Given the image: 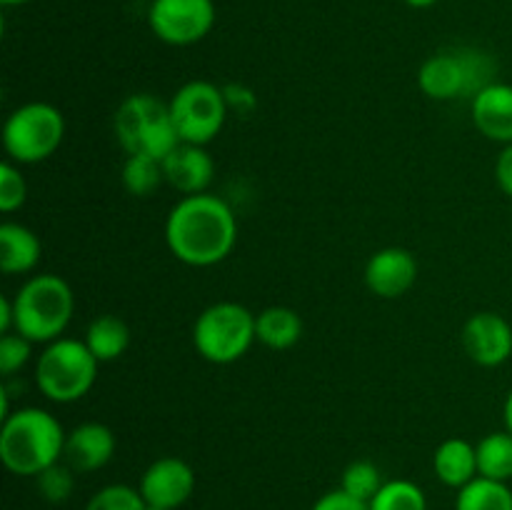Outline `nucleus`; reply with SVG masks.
<instances>
[{"label": "nucleus", "instance_id": "e433bc0d", "mask_svg": "<svg viewBox=\"0 0 512 510\" xmlns=\"http://www.w3.org/2000/svg\"><path fill=\"white\" fill-rule=\"evenodd\" d=\"M145 510H170V508H158V505H148Z\"/></svg>", "mask_w": 512, "mask_h": 510}, {"label": "nucleus", "instance_id": "0eeeda50", "mask_svg": "<svg viewBox=\"0 0 512 510\" xmlns=\"http://www.w3.org/2000/svg\"><path fill=\"white\" fill-rule=\"evenodd\" d=\"M65 138V118L50 103H25L5 118L3 148L10 163L35 165L48 160Z\"/></svg>", "mask_w": 512, "mask_h": 510}, {"label": "nucleus", "instance_id": "6ab92c4d", "mask_svg": "<svg viewBox=\"0 0 512 510\" xmlns=\"http://www.w3.org/2000/svg\"><path fill=\"white\" fill-rule=\"evenodd\" d=\"M303 335V320L293 308L273 305L255 315V338L270 350H288Z\"/></svg>", "mask_w": 512, "mask_h": 510}, {"label": "nucleus", "instance_id": "c756f323", "mask_svg": "<svg viewBox=\"0 0 512 510\" xmlns=\"http://www.w3.org/2000/svg\"><path fill=\"white\" fill-rule=\"evenodd\" d=\"M310 510H370V505L365 503V500H358L350 493H345L343 488H338L320 495Z\"/></svg>", "mask_w": 512, "mask_h": 510}, {"label": "nucleus", "instance_id": "20e7f679", "mask_svg": "<svg viewBox=\"0 0 512 510\" xmlns=\"http://www.w3.org/2000/svg\"><path fill=\"white\" fill-rule=\"evenodd\" d=\"M113 133L128 155H150L165 160L180 145L168 103L150 93H135L120 103L113 115Z\"/></svg>", "mask_w": 512, "mask_h": 510}, {"label": "nucleus", "instance_id": "39448f33", "mask_svg": "<svg viewBox=\"0 0 512 510\" xmlns=\"http://www.w3.org/2000/svg\"><path fill=\"white\" fill-rule=\"evenodd\" d=\"M98 365L85 340L58 338L38 355L35 383L45 398L68 405L90 393L98 378Z\"/></svg>", "mask_w": 512, "mask_h": 510}, {"label": "nucleus", "instance_id": "c9c22d12", "mask_svg": "<svg viewBox=\"0 0 512 510\" xmlns=\"http://www.w3.org/2000/svg\"><path fill=\"white\" fill-rule=\"evenodd\" d=\"M3 5H23V3H30V0H0Z\"/></svg>", "mask_w": 512, "mask_h": 510}, {"label": "nucleus", "instance_id": "412c9836", "mask_svg": "<svg viewBox=\"0 0 512 510\" xmlns=\"http://www.w3.org/2000/svg\"><path fill=\"white\" fill-rule=\"evenodd\" d=\"M475 453H478V475L500 483L512 480V433L508 430L485 435L475 445Z\"/></svg>", "mask_w": 512, "mask_h": 510}, {"label": "nucleus", "instance_id": "9d476101", "mask_svg": "<svg viewBox=\"0 0 512 510\" xmlns=\"http://www.w3.org/2000/svg\"><path fill=\"white\" fill-rule=\"evenodd\" d=\"M148 25L158 40L168 45H193L215 25L213 0H153Z\"/></svg>", "mask_w": 512, "mask_h": 510}, {"label": "nucleus", "instance_id": "2eb2a0df", "mask_svg": "<svg viewBox=\"0 0 512 510\" xmlns=\"http://www.w3.org/2000/svg\"><path fill=\"white\" fill-rule=\"evenodd\" d=\"M165 183L183 195L208 193V185L213 183L215 163L205 145L180 143L168 158L163 160Z\"/></svg>", "mask_w": 512, "mask_h": 510}, {"label": "nucleus", "instance_id": "a878e982", "mask_svg": "<svg viewBox=\"0 0 512 510\" xmlns=\"http://www.w3.org/2000/svg\"><path fill=\"white\" fill-rule=\"evenodd\" d=\"M148 503L145 498L140 495L138 488L133 485H123V483H115V485H105L100 488L93 498L88 500L85 510H145Z\"/></svg>", "mask_w": 512, "mask_h": 510}, {"label": "nucleus", "instance_id": "6e6552de", "mask_svg": "<svg viewBox=\"0 0 512 510\" xmlns=\"http://www.w3.org/2000/svg\"><path fill=\"white\" fill-rule=\"evenodd\" d=\"M168 108L180 143L193 145H208L210 140H215L230 113L223 88L208 80H190L180 85Z\"/></svg>", "mask_w": 512, "mask_h": 510}, {"label": "nucleus", "instance_id": "473e14b6", "mask_svg": "<svg viewBox=\"0 0 512 510\" xmlns=\"http://www.w3.org/2000/svg\"><path fill=\"white\" fill-rule=\"evenodd\" d=\"M13 323H15V310H13V300L8 295H0V333H13Z\"/></svg>", "mask_w": 512, "mask_h": 510}, {"label": "nucleus", "instance_id": "c85d7f7f", "mask_svg": "<svg viewBox=\"0 0 512 510\" xmlns=\"http://www.w3.org/2000/svg\"><path fill=\"white\" fill-rule=\"evenodd\" d=\"M33 345L20 333H5L0 338V373L13 375L23 368L33 355Z\"/></svg>", "mask_w": 512, "mask_h": 510}, {"label": "nucleus", "instance_id": "a211bd4d", "mask_svg": "<svg viewBox=\"0 0 512 510\" xmlns=\"http://www.w3.org/2000/svg\"><path fill=\"white\" fill-rule=\"evenodd\" d=\"M40 245L38 235L20 223L0 225V270L5 275H23L30 273L40 263Z\"/></svg>", "mask_w": 512, "mask_h": 510}, {"label": "nucleus", "instance_id": "f03ea898", "mask_svg": "<svg viewBox=\"0 0 512 510\" xmlns=\"http://www.w3.org/2000/svg\"><path fill=\"white\" fill-rule=\"evenodd\" d=\"M65 430L53 413L43 408H20L3 420L0 428V460L15 475L43 473L60 463Z\"/></svg>", "mask_w": 512, "mask_h": 510}, {"label": "nucleus", "instance_id": "4be33fe9", "mask_svg": "<svg viewBox=\"0 0 512 510\" xmlns=\"http://www.w3.org/2000/svg\"><path fill=\"white\" fill-rule=\"evenodd\" d=\"M455 510H512L510 485L478 475L458 490Z\"/></svg>", "mask_w": 512, "mask_h": 510}, {"label": "nucleus", "instance_id": "9b49d317", "mask_svg": "<svg viewBox=\"0 0 512 510\" xmlns=\"http://www.w3.org/2000/svg\"><path fill=\"white\" fill-rule=\"evenodd\" d=\"M138 490L148 505L178 510L193 495L195 470L183 458L165 455V458H158L148 465V470L140 478Z\"/></svg>", "mask_w": 512, "mask_h": 510}, {"label": "nucleus", "instance_id": "7c9ffc66", "mask_svg": "<svg viewBox=\"0 0 512 510\" xmlns=\"http://www.w3.org/2000/svg\"><path fill=\"white\" fill-rule=\"evenodd\" d=\"M223 95H225V103H228V110H240V113H250V110L255 108V103H258L253 90L238 83L225 85Z\"/></svg>", "mask_w": 512, "mask_h": 510}, {"label": "nucleus", "instance_id": "f3484780", "mask_svg": "<svg viewBox=\"0 0 512 510\" xmlns=\"http://www.w3.org/2000/svg\"><path fill=\"white\" fill-rule=\"evenodd\" d=\"M433 470L440 483L448 488H465L478 478V453L475 445L463 438H448L438 445L433 455Z\"/></svg>", "mask_w": 512, "mask_h": 510}, {"label": "nucleus", "instance_id": "5701e85b", "mask_svg": "<svg viewBox=\"0 0 512 510\" xmlns=\"http://www.w3.org/2000/svg\"><path fill=\"white\" fill-rule=\"evenodd\" d=\"M123 178L125 190L130 195H138V198H148L158 190V185L163 183V160H155L150 155H128V160L123 163Z\"/></svg>", "mask_w": 512, "mask_h": 510}, {"label": "nucleus", "instance_id": "2f4dec72", "mask_svg": "<svg viewBox=\"0 0 512 510\" xmlns=\"http://www.w3.org/2000/svg\"><path fill=\"white\" fill-rule=\"evenodd\" d=\"M495 180H498L500 190H503L508 198H512V143L505 145L503 153L498 155V163H495Z\"/></svg>", "mask_w": 512, "mask_h": 510}, {"label": "nucleus", "instance_id": "4468645a", "mask_svg": "<svg viewBox=\"0 0 512 510\" xmlns=\"http://www.w3.org/2000/svg\"><path fill=\"white\" fill-rule=\"evenodd\" d=\"M115 455V435L103 423H80L65 435L63 460L75 473L105 468Z\"/></svg>", "mask_w": 512, "mask_h": 510}, {"label": "nucleus", "instance_id": "aec40b11", "mask_svg": "<svg viewBox=\"0 0 512 510\" xmlns=\"http://www.w3.org/2000/svg\"><path fill=\"white\" fill-rule=\"evenodd\" d=\"M85 345L95 355L98 363H110L118 360L130 345V330L115 315H100L85 330Z\"/></svg>", "mask_w": 512, "mask_h": 510}, {"label": "nucleus", "instance_id": "423d86ee", "mask_svg": "<svg viewBox=\"0 0 512 510\" xmlns=\"http://www.w3.org/2000/svg\"><path fill=\"white\" fill-rule=\"evenodd\" d=\"M255 340V315L233 300L205 308L193 325L195 350L200 358L215 365L240 360Z\"/></svg>", "mask_w": 512, "mask_h": 510}, {"label": "nucleus", "instance_id": "cd10ccee", "mask_svg": "<svg viewBox=\"0 0 512 510\" xmlns=\"http://www.w3.org/2000/svg\"><path fill=\"white\" fill-rule=\"evenodd\" d=\"M28 198V183H25L23 173L15 168V163L0 165V210L3 213H13Z\"/></svg>", "mask_w": 512, "mask_h": 510}, {"label": "nucleus", "instance_id": "72a5a7b5", "mask_svg": "<svg viewBox=\"0 0 512 510\" xmlns=\"http://www.w3.org/2000/svg\"><path fill=\"white\" fill-rule=\"evenodd\" d=\"M503 418H505V430H508V433H512V390L508 393V398H505Z\"/></svg>", "mask_w": 512, "mask_h": 510}, {"label": "nucleus", "instance_id": "f257e3e1", "mask_svg": "<svg viewBox=\"0 0 512 510\" xmlns=\"http://www.w3.org/2000/svg\"><path fill=\"white\" fill-rule=\"evenodd\" d=\"M238 220L223 198L210 193L183 195L165 220V243L170 253L193 268L218 265L233 253Z\"/></svg>", "mask_w": 512, "mask_h": 510}, {"label": "nucleus", "instance_id": "1a4fd4ad", "mask_svg": "<svg viewBox=\"0 0 512 510\" xmlns=\"http://www.w3.org/2000/svg\"><path fill=\"white\" fill-rule=\"evenodd\" d=\"M493 63L478 50L463 53H438L420 65L418 85L428 98L455 100L458 95H470L493 83Z\"/></svg>", "mask_w": 512, "mask_h": 510}, {"label": "nucleus", "instance_id": "393cba45", "mask_svg": "<svg viewBox=\"0 0 512 510\" xmlns=\"http://www.w3.org/2000/svg\"><path fill=\"white\" fill-rule=\"evenodd\" d=\"M383 483L385 480L380 475L378 465L370 463V460H353L343 470V478H340V488L353 495V498L365 500V503L375 498V493L383 488Z\"/></svg>", "mask_w": 512, "mask_h": 510}, {"label": "nucleus", "instance_id": "f8f14e48", "mask_svg": "<svg viewBox=\"0 0 512 510\" xmlns=\"http://www.w3.org/2000/svg\"><path fill=\"white\" fill-rule=\"evenodd\" d=\"M463 348L475 365L483 368H498L512 355V328L508 320L498 313L470 315L463 325Z\"/></svg>", "mask_w": 512, "mask_h": 510}, {"label": "nucleus", "instance_id": "b1692460", "mask_svg": "<svg viewBox=\"0 0 512 510\" xmlns=\"http://www.w3.org/2000/svg\"><path fill=\"white\" fill-rule=\"evenodd\" d=\"M370 510H428V500L413 480H385L370 500Z\"/></svg>", "mask_w": 512, "mask_h": 510}, {"label": "nucleus", "instance_id": "bb28decb", "mask_svg": "<svg viewBox=\"0 0 512 510\" xmlns=\"http://www.w3.org/2000/svg\"><path fill=\"white\" fill-rule=\"evenodd\" d=\"M35 485L48 503H65L73 495L75 470L68 463H55L40 475H35Z\"/></svg>", "mask_w": 512, "mask_h": 510}, {"label": "nucleus", "instance_id": "dca6fc26", "mask_svg": "<svg viewBox=\"0 0 512 510\" xmlns=\"http://www.w3.org/2000/svg\"><path fill=\"white\" fill-rule=\"evenodd\" d=\"M473 125L493 143H512V85L490 83L470 100Z\"/></svg>", "mask_w": 512, "mask_h": 510}, {"label": "nucleus", "instance_id": "ddd939ff", "mask_svg": "<svg viewBox=\"0 0 512 510\" xmlns=\"http://www.w3.org/2000/svg\"><path fill=\"white\" fill-rule=\"evenodd\" d=\"M418 278V260L405 248H383L370 255L365 265V285L373 295L385 300L400 298L413 288Z\"/></svg>", "mask_w": 512, "mask_h": 510}, {"label": "nucleus", "instance_id": "f704fd0d", "mask_svg": "<svg viewBox=\"0 0 512 510\" xmlns=\"http://www.w3.org/2000/svg\"><path fill=\"white\" fill-rule=\"evenodd\" d=\"M405 3H408L410 8H430V5H435L438 0H405Z\"/></svg>", "mask_w": 512, "mask_h": 510}, {"label": "nucleus", "instance_id": "7ed1b4c3", "mask_svg": "<svg viewBox=\"0 0 512 510\" xmlns=\"http://www.w3.org/2000/svg\"><path fill=\"white\" fill-rule=\"evenodd\" d=\"M13 310V333H20L30 343L48 345L63 338L73 320L75 295L60 275L40 273L20 285L13 298Z\"/></svg>", "mask_w": 512, "mask_h": 510}]
</instances>
